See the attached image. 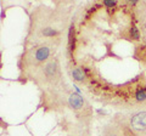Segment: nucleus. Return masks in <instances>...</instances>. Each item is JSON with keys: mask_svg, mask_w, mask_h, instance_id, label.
Masks as SVG:
<instances>
[{"mask_svg": "<svg viewBox=\"0 0 146 136\" xmlns=\"http://www.w3.org/2000/svg\"><path fill=\"white\" fill-rule=\"evenodd\" d=\"M104 5L107 6V7H113V6L117 5V1H113V0H105Z\"/></svg>", "mask_w": 146, "mask_h": 136, "instance_id": "9d476101", "label": "nucleus"}, {"mask_svg": "<svg viewBox=\"0 0 146 136\" xmlns=\"http://www.w3.org/2000/svg\"><path fill=\"white\" fill-rule=\"evenodd\" d=\"M105 136H117L116 134H112V133H108V134H106Z\"/></svg>", "mask_w": 146, "mask_h": 136, "instance_id": "9b49d317", "label": "nucleus"}, {"mask_svg": "<svg viewBox=\"0 0 146 136\" xmlns=\"http://www.w3.org/2000/svg\"><path fill=\"white\" fill-rule=\"evenodd\" d=\"M135 98L138 102H144L146 101V89H139L135 92Z\"/></svg>", "mask_w": 146, "mask_h": 136, "instance_id": "6e6552de", "label": "nucleus"}, {"mask_svg": "<svg viewBox=\"0 0 146 136\" xmlns=\"http://www.w3.org/2000/svg\"><path fill=\"white\" fill-rule=\"evenodd\" d=\"M76 48V34H74V26L71 24L70 30H68V50L70 52L73 53Z\"/></svg>", "mask_w": 146, "mask_h": 136, "instance_id": "39448f33", "label": "nucleus"}, {"mask_svg": "<svg viewBox=\"0 0 146 136\" xmlns=\"http://www.w3.org/2000/svg\"><path fill=\"white\" fill-rule=\"evenodd\" d=\"M68 102H70V106L72 108H74V110H80V108H83L84 106V100L83 97L80 96L79 94H72L70 98H68Z\"/></svg>", "mask_w": 146, "mask_h": 136, "instance_id": "20e7f679", "label": "nucleus"}, {"mask_svg": "<svg viewBox=\"0 0 146 136\" xmlns=\"http://www.w3.org/2000/svg\"><path fill=\"white\" fill-rule=\"evenodd\" d=\"M44 75L49 80H54L58 78V63L55 58L49 60L44 66Z\"/></svg>", "mask_w": 146, "mask_h": 136, "instance_id": "f03ea898", "label": "nucleus"}, {"mask_svg": "<svg viewBox=\"0 0 146 136\" xmlns=\"http://www.w3.org/2000/svg\"><path fill=\"white\" fill-rule=\"evenodd\" d=\"M129 33H130V37L133 38L134 40H139L140 39V33H139V29L136 28V27H131Z\"/></svg>", "mask_w": 146, "mask_h": 136, "instance_id": "1a4fd4ad", "label": "nucleus"}, {"mask_svg": "<svg viewBox=\"0 0 146 136\" xmlns=\"http://www.w3.org/2000/svg\"><path fill=\"white\" fill-rule=\"evenodd\" d=\"M71 74L73 77V79L77 80V81H83L85 79V74H84V72L82 68H73Z\"/></svg>", "mask_w": 146, "mask_h": 136, "instance_id": "423d86ee", "label": "nucleus"}, {"mask_svg": "<svg viewBox=\"0 0 146 136\" xmlns=\"http://www.w3.org/2000/svg\"><path fill=\"white\" fill-rule=\"evenodd\" d=\"M130 126L136 131H144L146 129V112H139L131 117Z\"/></svg>", "mask_w": 146, "mask_h": 136, "instance_id": "7ed1b4c3", "label": "nucleus"}, {"mask_svg": "<svg viewBox=\"0 0 146 136\" xmlns=\"http://www.w3.org/2000/svg\"><path fill=\"white\" fill-rule=\"evenodd\" d=\"M60 34V32L56 30L55 28H52V27H44V28L42 29V35H44V37L46 38H52V37H56V35Z\"/></svg>", "mask_w": 146, "mask_h": 136, "instance_id": "0eeeda50", "label": "nucleus"}, {"mask_svg": "<svg viewBox=\"0 0 146 136\" xmlns=\"http://www.w3.org/2000/svg\"><path fill=\"white\" fill-rule=\"evenodd\" d=\"M50 52L51 50L48 46H38L35 48L31 53V60H33L35 65L38 63H44L48 61V58L50 57Z\"/></svg>", "mask_w": 146, "mask_h": 136, "instance_id": "f257e3e1", "label": "nucleus"}]
</instances>
